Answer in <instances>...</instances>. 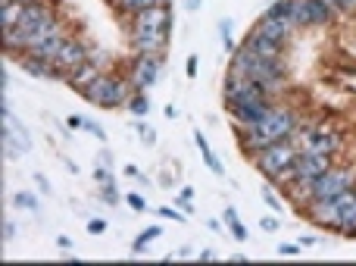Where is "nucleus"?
Segmentation results:
<instances>
[{
	"label": "nucleus",
	"instance_id": "obj_35",
	"mask_svg": "<svg viewBox=\"0 0 356 266\" xmlns=\"http://www.w3.org/2000/svg\"><path fill=\"white\" fill-rule=\"evenodd\" d=\"M104 201H106V204H119V194H116V182H104Z\"/></svg>",
	"mask_w": 356,
	"mask_h": 266
},
{
	"label": "nucleus",
	"instance_id": "obj_41",
	"mask_svg": "<svg viewBox=\"0 0 356 266\" xmlns=\"http://www.w3.org/2000/svg\"><path fill=\"white\" fill-rule=\"evenodd\" d=\"M97 166H113V154H110V150H100V154H97Z\"/></svg>",
	"mask_w": 356,
	"mask_h": 266
},
{
	"label": "nucleus",
	"instance_id": "obj_17",
	"mask_svg": "<svg viewBox=\"0 0 356 266\" xmlns=\"http://www.w3.org/2000/svg\"><path fill=\"white\" fill-rule=\"evenodd\" d=\"M135 29H163L169 31L172 29V10L166 3H154L147 10H141L135 16Z\"/></svg>",
	"mask_w": 356,
	"mask_h": 266
},
{
	"label": "nucleus",
	"instance_id": "obj_55",
	"mask_svg": "<svg viewBox=\"0 0 356 266\" xmlns=\"http://www.w3.org/2000/svg\"><path fill=\"white\" fill-rule=\"evenodd\" d=\"M160 3H166V6H169V3H172V0H160Z\"/></svg>",
	"mask_w": 356,
	"mask_h": 266
},
{
	"label": "nucleus",
	"instance_id": "obj_18",
	"mask_svg": "<svg viewBox=\"0 0 356 266\" xmlns=\"http://www.w3.org/2000/svg\"><path fill=\"white\" fill-rule=\"evenodd\" d=\"M253 31H259V35H266V38H272V41L284 44L291 38V31H294V25H291V19H275V16H266V13H263V19L253 25Z\"/></svg>",
	"mask_w": 356,
	"mask_h": 266
},
{
	"label": "nucleus",
	"instance_id": "obj_50",
	"mask_svg": "<svg viewBox=\"0 0 356 266\" xmlns=\"http://www.w3.org/2000/svg\"><path fill=\"white\" fill-rule=\"evenodd\" d=\"M313 244H316L313 235H303V238H300V248H313Z\"/></svg>",
	"mask_w": 356,
	"mask_h": 266
},
{
	"label": "nucleus",
	"instance_id": "obj_45",
	"mask_svg": "<svg viewBox=\"0 0 356 266\" xmlns=\"http://www.w3.org/2000/svg\"><path fill=\"white\" fill-rule=\"evenodd\" d=\"M184 72H188V79H194V75H197V56H188V66H184Z\"/></svg>",
	"mask_w": 356,
	"mask_h": 266
},
{
	"label": "nucleus",
	"instance_id": "obj_22",
	"mask_svg": "<svg viewBox=\"0 0 356 266\" xmlns=\"http://www.w3.org/2000/svg\"><path fill=\"white\" fill-rule=\"evenodd\" d=\"M194 141H197V148H200V154H203V163L209 166V173L213 175H225V166H222V160L209 150V144H207V138H203V132H194Z\"/></svg>",
	"mask_w": 356,
	"mask_h": 266
},
{
	"label": "nucleus",
	"instance_id": "obj_54",
	"mask_svg": "<svg viewBox=\"0 0 356 266\" xmlns=\"http://www.w3.org/2000/svg\"><path fill=\"white\" fill-rule=\"evenodd\" d=\"M16 3H22V6H29V3H44V0H16Z\"/></svg>",
	"mask_w": 356,
	"mask_h": 266
},
{
	"label": "nucleus",
	"instance_id": "obj_16",
	"mask_svg": "<svg viewBox=\"0 0 356 266\" xmlns=\"http://www.w3.org/2000/svg\"><path fill=\"white\" fill-rule=\"evenodd\" d=\"M303 150H309V154H325L332 157L334 150L341 148V135L338 132H325V129H309L303 132Z\"/></svg>",
	"mask_w": 356,
	"mask_h": 266
},
{
	"label": "nucleus",
	"instance_id": "obj_26",
	"mask_svg": "<svg viewBox=\"0 0 356 266\" xmlns=\"http://www.w3.org/2000/svg\"><path fill=\"white\" fill-rule=\"evenodd\" d=\"M113 3H116V10L125 13V16H138L141 10H147V6H154V3H160V0H113Z\"/></svg>",
	"mask_w": 356,
	"mask_h": 266
},
{
	"label": "nucleus",
	"instance_id": "obj_36",
	"mask_svg": "<svg viewBox=\"0 0 356 266\" xmlns=\"http://www.w3.org/2000/svg\"><path fill=\"white\" fill-rule=\"evenodd\" d=\"M160 217H166V219H172V223H184V217L175 210V207H160Z\"/></svg>",
	"mask_w": 356,
	"mask_h": 266
},
{
	"label": "nucleus",
	"instance_id": "obj_57",
	"mask_svg": "<svg viewBox=\"0 0 356 266\" xmlns=\"http://www.w3.org/2000/svg\"><path fill=\"white\" fill-rule=\"evenodd\" d=\"M353 238H356V235H353Z\"/></svg>",
	"mask_w": 356,
	"mask_h": 266
},
{
	"label": "nucleus",
	"instance_id": "obj_40",
	"mask_svg": "<svg viewBox=\"0 0 356 266\" xmlns=\"http://www.w3.org/2000/svg\"><path fill=\"white\" fill-rule=\"evenodd\" d=\"M35 185L41 188L44 194H50V182H47V175H41V173H35Z\"/></svg>",
	"mask_w": 356,
	"mask_h": 266
},
{
	"label": "nucleus",
	"instance_id": "obj_51",
	"mask_svg": "<svg viewBox=\"0 0 356 266\" xmlns=\"http://www.w3.org/2000/svg\"><path fill=\"white\" fill-rule=\"evenodd\" d=\"M200 260H207V263H209V260H216V251H209V248H207V251H200Z\"/></svg>",
	"mask_w": 356,
	"mask_h": 266
},
{
	"label": "nucleus",
	"instance_id": "obj_42",
	"mask_svg": "<svg viewBox=\"0 0 356 266\" xmlns=\"http://www.w3.org/2000/svg\"><path fill=\"white\" fill-rule=\"evenodd\" d=\"M13 235H16V226L10 219H3V242H13Z\"/></svg>",
	"mask_w": 356,
	"mask_h": 266
},
{
	"label": "nucleus",
	"instance_id": "obj_12",
	"mask_svg": "<svg viewBox=\"0 0 356 266\" xmlns=\"http://www.w3.org/2000/svg\"><path fill=\"white\" fill-rule=\"evenodd\" d=\"M247 79H253L257 85H263L266 91H272V88L282 85L284 79V69L278 60H266V56H257V63L250 66V72H247Z\"/></svg>",
	"mask_w": 356,
	"mask_h": 266
},
{
	"label": "nucleus",
	"instance_id": "obj_37",
	"mask_svg": "<svg viewBox=\"0 0 356 266\" xmlns=\"http://www.w3.org/2000/svg\"><path fill=\"white\" fill-rule=\"evenodd\" d=\"M88 232H94V235L106 232V219H91V223H88Z\"/></svg>",
	"mask_w": 356,
	"mask_h": 266
},
{
	"label": "nucleus",
	"instance_id": "obj_39",
	"mask_svg": "<svg viewBox=\"0 0 356 266\" xmlns=\"http://www.w3.org/2000/svg\"><path fill=\"white\" fill-rule=\"evenodd\" d=\"M259 226H263L266 232H278V226H282V223H278V219H272V217H263V219H259Z\"/></svg>",
	"mask_w": 356,
	"mask_h": 266
},
{
	"label": "nucleus",
	"instance_id": "obj_33",
	"mask_svg": "<svg viewBox=\"0 0 356 266\" xmlns=\"http://www.w3.org/2000/svg\"><path fill=\"white\" fill-rule=\"evenodd\" d=\"M125 204H129L131 210H138V213H141V210H147V201H144L141 194H135V191H129V194H125Z\"/></svg>",
	"mask_w": 356,
	"mask_h": 266
},
{
	"label": "nucleus",
	"instance_id": "obj_3",
	"mask_svg": "<svg viewBox=\"0 0 356 266\" xmlns=\"http://www.w3.org/2000/svg\"><path fill=\"white\" fill-rule=\"evenodd\" d=\"M294 157H297L294 141L284 138V141H275V144H269V148L257 150V154H253V163H257V169L266 175V179L275 182V175L284 173V169L294 163Z\"/></svg>",
	"mask_w": 356,
	"mask_h": 266
},
{
	"label": "nucleus",
	"instance_id": "obj_15",
	"mask_svg": "<svg viewBox=\"0 0 356 266\" xmlns=\"http://www.w3.org/2000/svg\"><path fill=\"white\" fill-rule=\"evenodd\" d=\"M169 41V31L163 29H131V47L138 54H163Z\"/></svg>",
	"mask_w": 356,
	"mask_h": 266
},
{
	"label": "nucleus",
	"instance_id": "obj_25",
	"mask_svg": "<svg viewBox=\"0 0 356 266\" xmlns=\"http://www.w3.org/2000/svg\"><path fill=\"white\" fill-rule=\"evenodd\" d=\"M338 232H344V235H356V201H350V204L341 210Z\"/></svg>",
	"mask_w": 356,
	"mask_h": 266
},
{
	"label": "nucleus",
	"instance_id": "obj_52",
	"mask_svg": "<svg viewBox=\"0 0 356 266\" xmlns=\"http://www.w3.org/2000/svg\"><path fill=\"white\" fill-rule=\"evenodd\" d=\"M81 123H85L81 116H69V125H72V129H81Z\"/></svg>",
	"mask_w": 356,
	"mask_h": 266
},
{
	"label": "nucleus",
	"instance_id": "obj_2",
	"mask_svg": "<svg viewBox=\"0 0 356 266\" xmlns=\"http://www.w3.org/2000/svg\"><path fill=\"white\" fill-rule=\"evenodd\" d=\"M138 88L131 85V79H119V75H106L100 72V79L94 81V85H88L85 91H81V97L88 100V104L100 107V110H116V107L129 104L131 94H135Z\"/></svg>",
	"mask_w": 356,
	"mask_h": 266
},
{
	"label": "nucleus",
	"instance_id": "obj_30",
	"mask_svg": "<svg viewBox=\"0 0 356 266\" xmlns=\"http://www.w3.org/2000/svg\"><path fill=\"white\" fill-rule=\"evenodd\" d=\"M266 16H275V19H291V0H272ZM294 25V22H291Z\"/></svg>",
	"mask_w": 356,
	"mask_h": 266
},
{
	"label": "nucleus",
	"instance_id": "obj_27",
	"mask_svg": "<svg viewBox=\"0 0 356 266\" xmlns=\"http://www.w3.org/2000/svg\"><path fill=\"white\" fill-rule=\"evenodd\" d=\"M222 217H225V226H228V229H232V235L238 238V242H247V229H244V226H241L238 210H234V207H225V213H222Z\"/></svg>",
	"mask_w": 356,
	"mask_h": 266
},
{
	"label": "nucleus",
	"instance_id": "obj_6",
	"mask_svg": "<svg viewBox=\"0 0 356 266\" xmlns=\"http://www.w3.org/2000/svg\"><path fill=\"white\" fill-rule=\"evenodd\" d=\"M163 79V54H138L131 63V85L147 91Z\"/></svg>",
	"mask_w": 356,
	"mask_h": 266
},
{
	"label": "nucleus",
	"instance_id": "obj_4",
	"mask_svg": "<svg viewBox=\"0 0 356 266\" xmlns=\"http://www.w3.org/2000/svg\"><path fill=\"white\" fill-rule=\"evenodd\" d=\"M66 29H63L60 19H54V22H47L41 31H35V35L29 38V50L25 54L31 56H41V60H50L54 63V56L63 50V44H66Z\"/></svg>",
	"mask_w": 356,
	"mask_h": 266
},
{
	"label": "nucleus",
	"instance_id": "obj_38",
	"mask_svg": "<svg viewBox=\"0 0 356 266\" xmlns=\"http://www.w3.org/2000/svg\"><path fill=\"white\" fill-rule=\"evenodd\" d=\"M322 3H325L328 6V10H350V3H347V0H322Z\"/></svg>",
	"mask_w": 356,
	"mask_h": 266
},
{
	"label": "nucleus",
	"instance_id": "obj_11",
	"mask_svg": "<svg viewBox=\"0 0 356 266\" xmlns=\"http://www.w3.org/2000/svg\"><path fill=\"white\" fill-rule=\"evenodd\" d=\"M266 88L257 85L253 79H247V75H234L228 72V81H225V104H241V100H250V97H266Z\"/></svg>",
	"mask_w": 356,
	"mask_h": 266
},
{
	"label": "nucleus",
	"instance_id": "obj_56",
	"mask_svg": "<svg viewBox=\"0 0 356 266\" xmlns=\"http://www.w3.org/2000/svg\"><path fill=\"white\" fill-rule=\"evenodd\" d=\"M347 3H350V6H356V0H347Z\"/></svg>",
	"mask_w": 356,
	"mask_h": 266
},
{
	"label": "nucleus",
	"instance_id": "obj_32",
	"mask_svg": "<svg viewBox=\"0 0 356 266\" xmlns=\"http://www.w3.org/2000/svg\"><path fill=\"white\" fill-rule=\"evenodd\" d=\"M135 132L144 138V144H156V132L150 129L147 123H141V119H138V123H135Z\"/></svg>",
	"mask_w": 356,
	"mask_h": 266
},
{
	"label": "nucleus",
	"instance_id": "obj_10",
	"mask_svg": "<svg viewBox=\"0 0 356 266\" xmlns=\"http://www.w3.org/2000/svg\"><path fill=\"white\" fill-rule=\"evenodd\" d=\"M328 169H332V160L325 154H309V150H300L291 163V173H294L297 182H316Z\"/></svg>",
	"mask_w": 356,
	"mask_h": 266
},
{
	"label": "nucleus",
	"instance_id": "obj_9",
	"mask_svg": "<svg viewBox=\"0 0 356 266\" xmlns=\"http://www.w3.org/2000/svg\"><path fill=\"white\" fill-rule=\"evenodd\" d=\"M88 56H91V50H88L85 41H79V38H66V44H63V50L54 56V69L60 79H66L72 69H79L81 63H88Z\"/></svg>",
	"mask_w": 356,
	"mask_h": 266
},
{
	"label": "nucleus",
	"instance_id": "obj_14",
	"mask_svg": "<svg viewBox=\"0 0 356 266\" xmlns=\"http://www.w3.org/2000/svg\"><path fill=\"white\" fill-rule=\"evenodd\" d=\"M228 110H232L238 125H253L272 110V104H269V97H250V100H241V104H232Z\"/></svg>",
	"mask_w": 356,
	"mask_h": 266
},
{
	"label": "nucleus",
	"instance_id": "obj_49",
	"mask_svg": "<svg viewBox=\"0 0 356 266\" xmlns=\"http://www.w3.org/2000/svg\"><path fill=\"white\" fill-rule=\"evenodd\" d=\"M178 194H181V198H188V201H194V188H191V185H184Z\"/></svg>",
	"mask_w": 356,
	"mask_h": 266
},
{
	"label": "nucleus",
	"instance_id": "obj_43",
	"mask_svg": "<svg viewBox=\"0 0 356 266\" xmlns=\"http://www.w3.org/2000/svg\"><path fill=\"white\" fill-rule=\"evenodd\" d=\"M300 244H278V254H300Z\"/></svg>",
	"mask_w": 356,
	"mask_h": 266
},
{
	"label": "nucleus",
	"instance_id": "obj_53",
	"mask_svg": "<svg viewBox=\"0 0 356 266\" xmlns=\"http://www.w3.org/2000/svg\"><path fill=\"white\" fill-rule=\"evenodd\" d=\"M125 173H129L131 179H141V173H138V166H125Z\"/></svg>",
	"mask_w": 356,
	"mask_h": 266
},
{
	"label": "nucleus",
	"instance_id": "obj_24",
	"mask_svg": "<svg viewBox=\"0 0 356 266\" xmlns=\"http://www.w3.org/2000/svg\"><path fill=\"white\" fill-rule=\"evenodd\" d=\"M163 235V229L160 226H150V229H144L141 235L135 238V244H131V254H144V251L150 248V242H156V238Z\"/></svg>",
	"mask_w": 356,
	"mask_h": 266
},
{
	"label": "nucleus",
	"instance_id": "obj_28",
	"mask_svg": "<svg viewBox=\"0 0 356 266\" xmlns=\"http://www.w3.org/2000/svg\"><path fill=\"white\" fill-rule=\"evenodd\" d=\"M129 110H131V116H147V110H150L147 94H144V91H135V94H131Z\"/></svg>",
	"mask_w": 356,
	"mask_h": 266
},
{
	"label": "nucleus",
	"instance_id": "obj_5",
	"mask_svg": "<svg viewBox=\"0 0 356 266\" xmlns=\"http://www.w3.org/2000/svg\"><path fill=\"white\" fill-rule=\"evenodd\" d=\"M0 116H3V154L6 157H22L31 150V138L29 132L22 129V123H19L16 116L10 113V107L3 104V110H0Z\"/></svg>",
	"mask_w": 356,
	"mask_h": 266
},
{
	"label": "nucleus",
	"instance_id": "obj_8",
	"mask_svg": "<svg viewBox=\"0 0 356 266\" xmlns=\"http://www.w3.org/2000/svg\"><path fill=\"white\" fill-rule=\"evenodd\" d=\"M353 188V175L347 169H328L322 173L319 179L313 182V198L309 201H319V198H338V194L350 191Z\"/></svg>",
	"mask_w": 356,
	"mask_h": 266
},
{
	"label": "nucleus",
	"instance_id": "obj_29",
	"mask_svg": "<svg viewBox=\"0 0 356 266\" xmlns=\"http://www.w3.org/2000/svg\"><path fill=\"white\" fill-rule=\"evenodd\" d=\"M13 204H16L19 210H31V213H38V210H41V204H38V198H35V194H29V191H16V198H13Z\"/></svg>",
	"mask_w": 356,
	"mask_h": 266
},
{
	"label": "nucleus",
	"instance_id": "obj_47",
	"mask_svg": "<svg viewBox=\"0 0 356 266\" xmlns=\"http://www.w3.org/2000/svg\"><path fill=\"white\" fill-rule=\"evenodd\" d=\"M200 3H203V0H184V10L197 13V10H200Z\"/></svg>",
	"mask_w": 356,
	"mask_h": 266
},
{
	"label": "nucleus",
	"instance_id": "obj_19",
	"mask_svg": "<svg viewBox=\"0 0 356 266\" xmlns=\"http://www.w3.org/2000/svg\"><path fill=\"white\" fill-rule=\"evenodd\" d=\"M100 72H104V66H97V63H91V60H88V63H81L79 69H72V72L66 75V81L75 88V91L81 94L88 85H94V81L100 79Z\"/></svg>",
	"mask_w": 356,
	"mask_h": 266
},
{
	"label": "nucleus",
	"instance_id": "obj_20",
	"mask_svg": "<svg viewBox=\"0 0 356 266\" xmlns=\"http://www.w3.org/2000/svg\"><path fill=\"white\" fill-rule=\"evenodd\" d=\"M244 44L253 50V54L266 56V60H278V56H282V44L272 41V38H266V35H259V31H250Z\"/></svg>",
	"mask_w": 356,
	"mask_h": 266
},
{
	"label": "nucleus",
	"instance_id": "obj_48",
	"mask_svg": "<svg viewBox=\"0 0 356 266\" xmlns=\"http://www.w3.org/2000/svg\"><path fill=\"white\" fill-rule=\"evenodd\" d=\"M56 244H60V248H72V238H69V235H60V238H56Z\"/></svg>",
	"mask_w": 356,
	"mask_h": 266
},
{
	"label": "nucleus",
	"instance_id": "obj_13",
	"mask_svg": "<svg viewBox=\"0 0 356 266\" xmlns=\"http://www.w3.org/2000/svg\"><path fill=\"white\" fill-rule=\"evenodd\" d=\"M54 19H56V16H54V10H50L47 3H29V6L22 10V19H19L16 29L22 31L25 38H31L35 31H41L47 22H54Z\"/></svg>",
	"mask_w": 356,
	"mask_h": 266
},
{
	"label": "nucleus",
	"instance_id": "obj_44",
	"mask_svg": "<svg viewBox=\"0 0 356 266\" xmlns=\"http://www.w3.org/2000/svg\"><path fill=\"white\" fill-rule=\"evenodd\" d=\"M263 198H266V204H269L272 210H282V201H278V198H275V194H272V191H266Z\"/></svg>",
	"mask_w": 356,
	"mask_h": 266
},
{
	"label": "nucleus",
	"instance_id": "obj_46",
	"mask_svg": "<svg viewBox=\"0 0 356 266\" xmlns=\"http://www.w3.org/2000/svg\"><path fill=\"white\" fill-rule=\"evenodd\" d=\"M184 257H191V248H178L169 254V260H184Z\"/></svg>",
	"mask_w": 356,
	"mask_h": 266
},
{
	"label": "nucleus",
	"instance_id": "obj_1",
	"mask_svg": "<svg viewBox=\"0 0 356 266\" xmlns=\"http://www.w3.org/2000/svg\"><path fill=\"white\" fill-rule=\"evenodd\" d=\"M294 129H297L294 110H288V107H272L259 123L241 125V141H244V148L250 150V154H257V150L269 148V144L291 138L294 135Z\"/></svg>",
	"mask_w": 356,
	"mask_h": 266
},
{
	"label": "nucleus",
	"instance_id": "obj_23",
	"mask_svg": "<svg viewBox=\"0 0 356 266\" xmlns=\"http://www.w3.org/2000/svg\"><path fill=\"white\" fill-rule=\"evenodd\" d=\"M22 10H25V6L16 3V0H10V3H0V25H3V31L6 29H16L19 19H22Z\"/></svg>",
	"mask_w": 356,
	"mask_h": 266
},
{
	"label": "nucleus",
	"instance_id": "obj_34",
	"mask_svg": "<svg viewBox=\"0 0 356 266\" xmlns=\"http://www.w3.org/2000/svg\"><path fill=\"white\" fill-rule=\"evenodd\" d=\"M81 129H85V132H91V135L97 138V141H106V132L100 129V125L94 123V119H85V123H81Z\"/></svg>",
	"mask_w": 356,
	"mask_h": 266
},
{
	"label": "nucleus",
	"instance_id": "obj_31",
	"mask_svg": "<svg viewBox=\"0 0 356 266\" xmlns=\"http://www.w3.org/2000/svg\"><path fill=\"white\" fill-rule=\"evenodd\" d=\"M219 31H222V47H225L228 54H234V41H232V22H228V19H222V22H219Z\"/></svg>",
	"mask_w": 356,
	"mask_h": 266
},
{
	"label": "nucleus",
	"instance_id": "obj_7",
	"mask_svg": "<svg viewBox=\"0 0 356 266\" xmlns=\"http://www.w3.org/2000/svg\"><path fill=\"white\" fill-rule=\"evenodd\" d=\"M328 19H332V10L322 0H291V22H294V29L325 25Z\"/></svg>",
	"mask_w": 356,
	"mask_h": 266
},
{
	"label": "nucleus",
	"instance_id": "obj_21",
	"mask_svg": "<svg viewBox=\"0 0 356 266\" xmlns=\"http://www.w3.org/2000/svg\"><path fill=\"white\" fill-rule=\"evenodd\" d=\"M22 69L35 79H60L50 60H41V56H31V54H22Z\"/></svg>",
	"mask_w": 356,
	"mask_h": 266
}]
</instances>
